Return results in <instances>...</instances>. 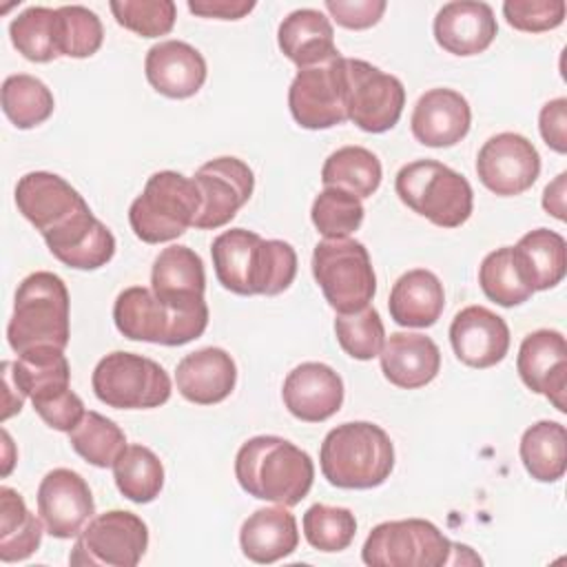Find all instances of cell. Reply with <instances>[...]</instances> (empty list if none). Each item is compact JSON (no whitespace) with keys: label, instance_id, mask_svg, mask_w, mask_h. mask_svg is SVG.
<instances>
[{"label":"cell","instance_id":"14","mask_svg":"<svg viewBox=\"0 0 567 567\" xmlns=\"http://www.w3.org/2000/svg\"><path fill=\"white\" fill-rule=\"evenodd\" d=\"M481 184L501 197H514L534 186L540 175V155L520 133L492 135L476 155Z\"/></svg>","mask_w":567,"mask_h":567},{"label":"cell","instance_id":"4","mask_svg":"<svg viewBox=\"0 0 567 567\" xmlns=\"http://www.w3.org/2000/svg\"><path fill=\"white\" fill-rule=\"evenodd\" d=\"M69 317L71 301L66 284L49 270L31 272L16 290L13 315L7 326V341L16 354L38 346L64 350L71 337Z\"/></svg>","mask_w":567,"mask_h":567},{"label":"cell","instance_id":"40","mask_svg":"<svg viewBox=\"0 0 567 567\" xmlns=\"http://www.w3.org/2000/svg\"><path fill=\"white\" fill-rule=\"evenodd\" d=\"M478 284L483 295L503 308L520 306L534 295V290L518 277L509 246L496 248L485 255L478 266Z\"/></svg>","mask_w":567,"mask_h":567},{"label":"cell","instance_id":"26","mask_svg":"<svg viewBox=\"0 0 567 567\" xmlns=\"http://www.w3.org/2000/svg\"><path fill=\"white\" fill-rule=\"evenodd\" d=\"M379 359L383 377L401 390L423 388L434 381L441 370L439 346L419 332H392L385 339Z\"/></svg>","mask_w":567,"mask_h":567},{"label":"cell","instance_id":"3","mask_svg":"<svg viewBox=\"0 0 567 567\" xmlns=\"http://www.w3.org/2000/svg\"><path fill=\"white\" fill-rule=\"evenodd\" d=\"M323 478L341 489H372L394 470V445L383 427L348 421L332 427L319 450Z\"/></svg>","mask_w":567,"mask_h":567},{"label":"cell","instance_id":"24","mask_svg":"<svg viewBox=\"0 0 567 567\" xmlns=\"http://www.w3.org/2000/svg\"><path fill=\"white\" fill-rule=\"evenodd\" d=\"M496 33L498 24L487 2H447L434 18V40L452 55H478L489 49Z\"/></svg>","mask_w":567,"mask_h":567},{"label":"cell","instance_id":"30","mask_svg":"<svg viewBox=\"0 0 567 567\" xmlns=\"http://www.w3.org/2000/svg\"><path fill=\"white\" fill-rule=\"evenodd\" d=\"M445 308V290L441 279L425 268L403 272L388 299V310L394 323L403 328H430L439 321Z\"/></svg>","mask_w":567,"mask_h":567},{"label":"cell","instance_id":"41","mask_svg":"<svg viewBox=\"0 0 567 567\" xmlns=\"http://www.w3.org/2000/svg\"><path fill=\"white\" fill-rule=\"evenodd\" d=\"M354 534L357 518L348 507L317 503L303 514V536L317 551H343L354 540Z\"/></svg>","mask_w":567,"mask_h":567},{"label":"cell","instance_id":"31","mask_svg":"<svg viewBox=\"0 0 567 567\" xmlns=\"http://www.w3.org/2000/svg\"><path fill=\"white\" fill-rule=\"evenodd\" d=\"M512 248V261L518 277L536 292L558 286L567 272L565 237L549 228L525 233Z\"/></svg>","mask_w":567,"mask_h":567},{"label":"cell","instance_id":"28","mask_svg":"<svg viewBox=\"0 0 567 567\" xmlns=\"http://www.w3.org/2000/svg\"><path fill=\"white\" fill-rule=\"evenodd\" d=\"M281 53L299 69L323 64L339 53L330 18L317 9H297L288 13L277 31Z\"/></svg>","mask_w":567,"mask_h":567},{"label":"cell","instance_id":"25","mask_svg":"<svg viewBox=\"0 0 567 567\" xmlns=\"http://www.w3.org/2000/svg\"><path fill=\"white\" fill-rule=\"evenodd\" d=\"M179 394L195 405H215L230 396L237 383V365L221 348H202L186 354L175 368Z\"/></svg>","mask_w":567,"mask_h":567},{"label":"cell","instance_id":"20","mask_svg":"<svg viewBox=\"0 0 567 567\" xmlns=\"http://www.w3.org/2000/svg\"><path fill=\"white\" fill-rule=\"evenodd\" d=\"M42 237L51 255L75 270H97L115 255L113 233L91 213V208L80 210Z\"/></svg>","mask_w":567,"mask_h":567},{"label":"cell","instance_id":"22","mask_svg":"<svg viewBox=\"0 0 567 567\" xmlns=\"http://www.w3.org/2000/svg\"><path fill=\"white\" fill-rule=\"evenodd\" d=\"M148 84L164 97H193L206 82V60L188 42L164 40L148 49L144 60Z\"/></svg>","mask_w":567,"mask_h":567},{"label":"cell","instance_id":"32","mask_svg":"<svg viewBox=\"0 0 567 567\" xmlns=\"http://www.w3.org/2000/svg\"><path fill=\"white\" fill-rule=\"evenodd\" d=\"M520 461L540 483H556L567 470V430L558 421H536L520 436Z\"/></svg>","mask_w":567,"mask_h":567},{"label":"cell","instance_id":"5","mask_svg":"<svg viewBox=\"0 0 567 567\" xmlns=\"http://www.w3.org/2000/svg\"><path fill=\"white\" fill-rule=\"evenodd\" d=\"M115 328L131 341L184 346L204 334L208 306H171L151 288H124L113 303Z\"/></svg>","mask_w":567,"mask_h":567},{"label":"cell","instance_id":"34","mask_svg":"<svg viewBox=\"0 0 567 567\" xmlns=\"http://www.w3.org/2000/svg\"><path fill=\"white\" fill-rule=\"evenodd\" d=\"M383 171L379 157L363 146H343L328 155L321 168L323 186L343 188L359 199L372 197L381 184Z\"/></svg>","mask_w":567,"mask_h":567},{"label":"cell","instance_id":"37","mask_svg":"<svg viewBox=\"0 0 567 567\" xmlns=\"http://www.w3.org/2000/svg\"><path fill=\"white\" fill-rule=\"evenodd\" d=\"M11 44L31 62H51L60 58L58 49V9L29 7L9 24Z\"/></svg>","mask_w":567,"mask_h":567},{"label":"cell","instance_id":"29","mask_svg":"<svg viewBox=\"0 0 567 567\" xmlns=\"http://www.w3.org/2000/svg\"><path fill=\"white\" fill-rule=\"evenodd\" d=\"M239 545L244 556L252 563H277L290 556L299 545L297 520L286 505L261 507L241 523Z\"/></svg>","mask_w":567,"mask_h":567},{"label":"cell","instance_id":"38","mask_svg":"<svg viewBox=\"0 0 567 567\" xmlns=\"http://www.w3.org/2000/svg\"><path fill=\"white\" fill-rule=\"evenodd\" d=\"M69 443L86 463L95 467H113L126 447V436L115 421L89 410L69 432Z\"/></svg>","mask_w":567,"mask_h":567},{"label":"cell","instance_id":"36","mask_svg":"<svg viewBox=\"0 0 567 567\" xmlns=\"http://www.w3.org/2000/svg\"><path fill=\"white\" fill-rule=\"evenodd\" d=\"M53 109V93L40 78L16 73L2 82V111L16 128L27 131L47 122Z\"/></svg>","mask_w":567,"mask_h":567},{"label":"cell","instance_id":"39","mask_svg":"<svg viewBox=\"0 0 567 567\" xmlns=\"http://www.w3.org/2000/svg\"><path fill=\"white\" fill-rule=\"evenodd\" d=\"M363 204L357 195L343 190V188H334V186H326L312 202V224L317 228L319 235H323L326 239H343L350 237L354 230H359V226L363 224Z\"/></svg>","mask_w":567,"mask_h":567},{"label":"cell","instance_id":"27","mask_svg":"<svg viewBox=\"0 0 567 567\" xmlns=\"http://www.w3.org/2000/svg\"><path fill=\"white\" fill-rule=\"evenodd\" d=\"M151 290L171 306L206 303V272L202 257L193 248L179 244L164 248L153 261Z\"/></svg>","mask_w":567,"mask_h":567},{"label":"cell","instance_id":"48","mask_svg":"<svg viewBox=\"0 0 567 567\" xmlns=\"http://www.w3.org/2000/svg\"><path fill=\"white\" fill-rule=\"evenodd\" d=\"M538 128L545 144L556 153H567V97L549 100L538 115Z\"/></svg>","mask_w":567,"mask_h":567},{"label":"cell","instance_id":"9","mask_svg":"<svg viewBox=\"0 0 567 567\" xmlns=\"http://www.w3.org/2000/svg\"><path fill=\"white\" fill-rule=\"evenodd\" d=\"M91 385L104 405L117 410H151L171 399V377L166 370L148 357L124 350H115L97 361Z\"/></svg>","mask_w":567,"mask_h":567},{"label":"cell","instance_id":"43","mask_svg":"<svg viewBox=\"0 0 567 567\" xmlns=\"http://www.w3.org/2000/svg\"><path fill=\"white\" fill-rule=\"evenodd\" d=\"M104 29L100 18L82 4L58 7V49L66 58H91L100 51Z\"/></svg>","mask_w":567,"mask_h":567},{"label":"cell","instance_id":"18","mask_svg":"<svg viewBox=\"0 0 567 567\" xmlns=\"http://www.w3.org/2000/svg\"><path fill=\"white\" fill-rule=\"evenodd\" d=\"M16 206L42 235L89 208L84 197L64 177L49 171H31L18 179Z\"/></svg>","mask_w":567,"mask_h":567},{"label":"cell","instance_id":"44","mask_svg":"<svg viewBox=\"0 0 567 567\" xmlns=\"http://www.w3.org/2000/svg\"><path fill=\"white\" fill-rule=\"evenodd\" d=\"M109 7L120 27L142 38L171 33L177 18L173 0H113Z\"/></svg>","mask_w":567,"mask_h":567},{"label":"cell","instance_id":"23","mask_svg":"<svg viewBox=\"0 0 567 567\" xmlns=\"http://www.w3.org/2000/svg\"><path fill=\"white\" fill-rule=\"evenodd\" d=\"M472 124L467 100L454 89H430L414 104L410 126L419 144L447 148L458 144Z\"/></svg>","mask_w":567,"mask_h":567},{"label":"cell","instance_id":"10","mask_svg":"<svg viewBox=\"0 0 567 567\" xmlns=\"http://www.w3.org/2000/svg\"><path fill=\"white\" fill-rule=\"evenodd\" d=\"M361 558L370 567H443L452 560V543L430 520H385L368 534Z\"/></svg>","mask_w":567,"mask_h":567},{"label":"cell","instance_id":"35","mask_svg":"<svg viewBox=\"0 0 567 567\" xmlns=\"http://www.w3.org/2000/svg\"><path fill=\"white\" fill-rule=\"evenodd\" d=\"M113 478L120 494L133 503H151L164 487V465L146 445H126L113 463Z\"/></svg>","mask_w":567,"mask_h":567},{"label":"cell","instance_id":"8","mask_svg":"<svg viewBox=\"0 0 567 567\" xmlns=\"http://www.w3.org/2000/svg\"><path fill=\"white\" fill-rule=\"evenodd\" d=\"M312 275L337 312L361 310L370 306L377 292V275L368 248L350 237L319 241L312 250Z\"/></svg>","mask_w":567,"mask_h":567},{"label":"cell","instance_id":"17","mask_svg":"<svg viewBox=\"0 0 567 567\" xmlns=\"http://www.w3.org/2000/svg\"><path fill=\"white\" fill-rule=\"evenodd\" d=\"M516 370L532 392L549 399L558 412H567V343L558 330L529 332L518 348Z\"/></svg>","mask_w":567,"mask_h":567},{"label":"cell","instance_id":"47","mask_svg":"<svg viewBox=\"0 0 567 567\" xmlns=\"http://www.w3.org/2000/svg\"><path fill=\"white\" fill-rule=\"evenodd\" d=\"M385 0H326V9L332 16V20L343 29H370L374 27L383 11Z\"/></svg>","mask_w":567,"mask_h":567},{"label":"cell","instance_id":"11","mask_svg":"<svg viewBox=\"0 0 567 567\" xmlns=\"http://www.w3.org/2000/svg\"><path fill=\"white\" fill-rule=\"evenodd\" d=\"M148 547L146 523L126 509L93 516L75 538L69 563L75 567H135Z\"/></svg>","mask_w":567,"mask_h":567},{"label":"cell","instance_id":"2","mask_svg":"<svg viewBox=\"0 0 567 567\" xmlns=\"http://www.w3.org/2000/svg\"><path fill=\"white\" fill-rule=\"evenodd\" d=\"M235 478L246 494L292 507L308 496L315 481V463L308 452L288 439L261 434L239 447Z\"/></svg>","mask_w":567,"mask_h":567},{"label":"cell","instance_id":"46","mask_svg":"<svg viewBox=\"0 0 567 567\" xmlns=\"http://www.w3.org/2000/svg\"><path fill=\"white\" fill-rule=\"evenodd\" d=\"M33 410L40 414V419L49 427H53L58 432H71L82 421V416L86 412L82 399L71 388L35 401Z\"/></svg>","mask_w":567,"mask_h":567},{"label":"cell","instance_id":"49","mask_svg":"<svg viewBox=\"0 0 567 567\" xmlns=\"http://www.w3.org/2000/svg\"><path fill=\"white\" fill-rule=\"evenodd\" d=\"M252 9V0H188L190 13L215 20H241Z\"/></svg>","mask_w":567,"mask_h":567},{"label":"cell","instance_id":"16","mask_svg":"<svg viewBox=\"0 0 567 567\" xmlns=\"http://www.w3.org/2000/svg\"><path fill=\"white\" fill-rule=\"evenodd\" d=\"M35 498L47 534L60 540L78 538L95 514L89 483L69 467L51 470L40 481Z\"/></svg>","mask_w":567,"mask_h":567},{"label":"cell","instance_id":"12","mask_svg":"<svg viewBox=\"0 0 567 567\" xmlns=\"http://www.w3.org/2000/svg\"><path fill=\"white\" fill-rule=\"evenodd\" d=\"M346 111L348 120L365 133L390 131L405 106V89L396 75L383 73L379 66L346 58Z\"/></svg>","mask_w":567,"mask_h":567},{"label":"cell","instance_id":"42","mask_svg":"<svg viewBox=\"0 0 567 567\" xmlns=\"http://www.w3.org/2000/svg\"><path fill=\"white\" fill-rule=\"evenodd\" d=\"M334 334L341 350L357 361H370L379 357L385 343L383 321L372 306L354 312H337Z\"/></svg>","mask_w":567,"mask_h":567},{"label":"cell","instance_id":"7","mask_svg":"<svg viewBox=\"0 0 567 567\" xmlns=\"http://www.w3.org/2000/svg\"><path fill=\"white\" fill-rule=\"evenodd\" d=\"M394 190L410 210L441 228H458L474 208L470 182L436 159L405 164L396 173Z\"/></svg>","mask_w":567,"mask_h":567},{"label":"cell","instance_id":"21","mask_svg":"<svg viewBox=\"0 0 567 567\" xmlns=\"http://www.w3.org/2000/svg\"><path fill=\"white\" fill-rule=\"evenodd\" d=\"M281 399L295 419L321 423L341 410L343 381L330 365L306 361L284 379Z\"/></svg>","mask_w":567,"mask_h":567},{"label":"cell","instance_id":"45","mask_svg":"<svg viewBox=\"0 0 567 567\" xmlns=\"http://www.w3.org/2000/svg\"><path fill=\"white\" fill-rule=\"evenodd\" d=\"M563 0H505L503 16L509 27L525 33H543L563 24L565 20Z\"/></svg>","mask_w":567,"mask_h":567},{"label":"cell","instance_id":"50","mask_svg":"<svg viewBox=\"0 0 567 567\" xmlns=\"http://www.w3.org/2000/svg\"><path fill=\"white\" fill-rule=\"evenodd\" d=\"M565 179H567V173H558L556 179L547 184L543 193V208L560 221H565Z\"/></svg>","mask_w":567,"mask_h":567},{"label":"cell","instance_id":"15","mask_svg":"<svg viewBox=\"0 0 567 567\" xmlns=\"http://www.w3.org/2000/svg\"><path fill=\"white\" fill-rule=\"evenodd\" d=\"M199 195L202 210L195 219V228L215 230L226 226L239 208L250 199L255 188V175L239 157H215L197 168L193 175Z\"/></svg>","mask_w":567,"mask_h":567},{"label":"cell","instance_id":"1","mask_svg":"<svg viewBox=\"0 0 567 567\" xmlns=\"http://www.w3.org/2000/svg\"><path fill=\"white\" fill-rule=\"evenodd\" d=\"M210 257L217 281L241 297L279 295L290 288L297 275V252L288 241L264 239L246 228L217 235Z\"/></svg>","mask_w":567,"mask_h":567},{"label":"cell","instance_id":"33","mask_svg":"<svg viewBox=\"0 0 567 567\" xmlns=\"http://www.w3.org/2000/svg\"><path fill=\"white\" fill-rule=\"evenodd\" d=\"M42 525L27 507L24 498L2 485L0 487V560L20 563L27 560L42 540Z\"/></svg>","mask_w":567,"mask_h":567},{"label":"cell","instance_id":"13","mask_svg":"<svg viewBox=\"0 0 567 567\" xmlns=\"http://www.w3.org/2000/svg\"><path fill=\"white\" fill-rule=\"evenodd\" d=\"M343 55L299 69L288 89V106L301 128L321 131L348 120Z\"/></svg>","mask_w":567,"mask_h":567},{"label":"cell","instance_id":"6","mask_svg":"<svg viewBox=\"0 0 567 567\" xmlns=\"http://www.w3.org/2000/svg\"><path fill=\"white\" fill-rule=\"evenodd\" d=\"M202 210V195L193 177L175 171L153 173L128 208V224L137 239L164 244L182 237Z\"/></svg>","mask_w":567,"mask_h":567},{"label":"cell","instance_id":"19","mask_svg":"<svg viewBox=\"0 0 567 567\" xmlns=\"http://www.w3.org/2000/svg\"><path fill=\"white\" fill-rule=\"evenodd\" d=\"M450 343L456 359L470 368H492L509 350V328L503 317L485 306H467L454 315Z\"/></svg>","mask_w":567,"mask_h":567}]
</instances>
